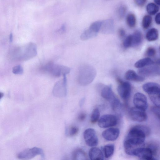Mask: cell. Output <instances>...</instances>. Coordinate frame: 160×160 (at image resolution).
Returning a JSON list of instances; mask_svg holds the SVG:
<instances>
[{
    "label": "cell",
    "instance_id": "obj_1",
    "mask_svg": "<svg viewBox=\"0 0 160 160\" xmlns=\"http://www.w3.org/2000/svg\"><path fill=\"white\" fill-rule=\"evenodd\" d=\"M151 132L150 128L147 126L138 125L134 126L129 131L125 141L134 146L142 144L145 137Z\"/></svg>",
    "mask_w": 160,
    "mask_h": 160
},
{
    "label": "cell",
    "instance_id": "obj_2",
    "mask_svg": "<svg viewBox=\"0 0 160 160\" xmlns=\"http://www.w3.org/2000/svg\"><path fill=\"white\" fill-rule=\"evenodd\" d=\"M96 75V70L93 67L88 65H83L79 70L78 80L80 84L86 85L93 81Z\"/></svg>",
    "mask_w": 160,
    "mask_h": 160
},
{
    "label": "cell",
    "instance_id": "obj_3",
    "mask_svg": "<svg viewBox=\"0 0 160 160\" xmlns=\"http://www.w3.org/2000/svg\"><path fill=\"white\" fill-rule=\"evenodd\" d=\"M42 69L52 75L56 77L66 75L69 73L70 68L67 66L50 62L46 64Z\"/></svg>",
    "mask_w": 160,
    "mask_h": 160
},
{
    "label": "cell",
    "instance_id": "obj_4",
    "mask_svg": "<svg viewBox=\"0 0 160 160\" xmlns=\"http://www.w3.org/2000/svg\"><path fill=\"white\" fill-rule=\"evenodd\" d=\"M102 97L109 102L114 110L116 111L121 107L119 100L116 97L111 87L107 86L104 87L101 92Z\"/></svg>",
    "mask_w": 160,
    "mask_h": 160
},
{
    "label": "cell",
    "instance_id": "obj_5",
    "mask_svg": "<svg viewBox=\"0 0 160 160\" xmlns=\"http://www.w3.org/2000/svg\"><path fill=\"white\" fill-rule=\"evenodd\" d=\"M38 155H40L42 159L44 158L43 150L41 148L34 147L25 149L17 155V158L20 160H29Z\"/></svg>",
    "mask_w": 160,
    "mask_h": 160
},
{
    "label": "cell",
    "instance_id": "obj_6",
    "mask_svg": "<svg viewBox=\"0 0 160 160\" xmlns=\"http://www.w3.org/2000/svg\"><path fill=\"white\" fill-rule=\"evenodd\" d=\"M118 122V118L116 116L112 114H106L102 116L99 118L98 124L100 128H105L115 126Z\"/></svg>",
    "mask_w": 160,
    "mask_h": 160
},
{
    "label": "cell",
    "instance_id": "obj_7",
    "mask_svg": "<svg viewBox=\"0 0 160 160\" xmlns=\"http://www.w3.org/2000/svg\"><path fill=\"white\" fill-rule=\"evenodd\" d=\"M120 83L117 90L119 96L123 100L127 101L131 92V86L128 82L119 80Z\"/></svg>",
    "mask_w": 160,
    "mask_h": 160
},
{
    "label": "cell",
    "instance_id": "obj_8",
    "mask_svg": "<svg viewBox=\"0 0 160 160\" xmlns=\"http://www.w3.org/2000/svg\"><path fill=\"white\" fill-rule=\"evenodd\" d=\"M138 73L143 77L159 76L160 74V67L157 65L146 66L138 69Z\"/></svg>",
    "mask_w": 160,
    "mask_h": 160
},
{
    "label": "cell",
    "instance_id": "obj_9",
    "mask_svg": "<svg viewBox=\"0 0 160 160\" xmlns=\"http://www.w3.org/2000/svg\"><path fill=\"white\" fill-rule=\"evenodd\" d=\"M84 138L86 144L90 147L97 145L98 139L95 130L92 128L86 129L83 133Z\"/></svg>",
    "mask_w": 160,
    "mask_h": 160
},
{
    "label": "cell",
    "instance_id": "obj_10",
    "mask_svg": "<svg viewBox=\"0 0 160 160\" xmlns=\"http://www.w3.org/2000/svg\"><path fill=\"white\" fill-rule=\"evenodd\" d=\"M129 115L133 120L138 122L145 121L147 118L145 111L136 107L132 108L130 109Z\"/></svg>",
    "mask_w": 160,
    "mask_h": 160
},
{
    "label": "cell",
    "instance_id": "obj_11",
    "mask_svg": "<svg viewBox=\"0 0 160 160\" xmlns=\"http://www.w3.org/2000/svg\"><path fill=\"white\" fill-rule=\"evenodd\" d=\"M133 103L135 107L146 111L148 107L147 99L145 95L137 92L133 97Z\"/></svg>",
    "mask_w": 160,
    "mask_h": 160
},
{
    "label": "cell",
    "instance_id": "obj_12",
    "mask_svg": "<svg viewBox=\"0 0 160 160\" xmlns=\"http://www.w3.org/2000/svg\"><path fill=\"white\" fill-rule=\"evenodd\" d=\"M153 154L152 150L148 147H138L134 149L131 155L138 157L145 160L152 157Z\"/></svg>",
    "mask_w": 160,
    "mask_h": 160
},
{
    "label": "cell",
    "instance_id": "obj_13",
    "mask_svg": "<svg viewBox=\"0 0 160 160\" xmlns=\"http://www.w3.org/2000/svg\"><path fill=\"white\" fill-rule=\"evenodd\" d=\"M37 53V47L35 44L30 42L25 46L23 48L22 58L28 60L35 56Z\"/></svg>",
    "mask_w": 160,
    "mask_h": 160
},
{
    "label": "cell",
    "instance_id": "obj_14",
    "mask_svg": "<svg viewBox=\"0 0 160 160\" xmlns=\"http://www.w3.org/2000/svg\"><path fill=\"white\" fill-rule=\"evenodd\" d=\"M143 90L149 96L160 95V87L159 84L154 82H148L142 86Z\"/></svg>",
    "mask_w": 160,
    "mask_h": 160
},
{
    "label": "cell",
    "instance_id": "obj_15",
    "mask_svg": "<svg viewBox=\"0 0 160 160\" xmlns=\"http://www.w3.org/2000/svg\"><path fill=\"white\" fill-rule=\"evenodd\" d=\"M120 131L118 128H111L103 131L102 133L103 138L107 140L113 141L118 137Z\"/></svg>",
    "mask_w": 160,
    "mask_h": 160
},
{
    "label": "cell",
    "instance_id": "obj_16",
    "mask_svg": "<svg viewBox=\"0 0 160 160\" xmlns=\"http://www.w3.org/2000/svg\"><path fill=\"white\" fill-rule=\"evenodd\" d=\"M114 26L112 19H109L102 21L100 30L102 33L105 34L112 33L114 31Z\"/></svg>",
    "mask_w": 160,
    "mask_h": 160
},
{
    "label": "cell",
    "instance_id": "obj_17",
    "mask_svg": "<svg viewBox=\"0 0 160 160\" xmlns=\"http://www.w3.org/2000/svg\"><path fill=\"white\" fill-rule=\"evenodd\" d=\"M125 78L129 81L137 82H142L145 79L144 77L137 74L136 72L132 70H129L126 72Z\"/></svg>",
    "mask_w": 160,
    "mask_h": 160
},
{
    "label": "cell",
    "instance_id": "obj_18",
    "mask_svg": "<svg viewBox=\"0 0 160 160\" xmlns=\"http://www.w3.org/2000/svg\"><path fill=\"white\" fill-rule=\"evenodd\" d=\"M89 156L90 160H103V156L102 151L98 148L93 147L89 152Z\"/></svg>",
    "mask_w": 160,
    "mask_h": 160
},
{
    "label": "cell",
    "instance_id": "obj_19",
    "mask_svg": "<svg viewBox=\"0 0 160 160\" xmlns=\"http://www.w3.org/2000/svg\"><path fill=\"white\" fill-rule=\"evenodd\" d=\"M132 46L136 47L142 43L143 36L142 32L139 30H136L132 35Z\"/></svg>",
    "mask_w": 160,
    "mask_h": 160
},
{
    "label": "cell",
    "instance_id": "obj_20",
    "mask_svg": "<svg viewBox=\"0 0 160 160\" xmlns=\"http://www.w3.org/2000/svg\"><path fill=\"white\" fill-rule=\"evenodd\" d=\"M155 62L149 58H145L141 59L136 62L135 67L137 68H141L146 66L153 65Z\"/></svg>",
    "mask_w": 160,
    "mask_h": 160
},
{
    "label": "cell",
    "instance_id": "obj_21",
    "mask_svg": "<svg viewBox=\"0 0 160 160\" xmlns=\"http://www.w3.org/2000/svg\"><path fill=\"white\" fill-rule=\"evenodd\" d=\"M72 160H87L85 152L82 149H77L72 153Z\"/></svg>",
    "mask_w": 160,
    "mask_h": 160
},
{
    "label": "cell",
    "instance_id": "obj_22",
    "mask_svg": "<svg viewBox=\"0 0 160 160\" xmlns=\"http://www.w3.org/2000/svg\"><path fill=\"white\" fill-rule=\"evenodd\" d=\"M158 30L154 28L149 29L146 34V38L149 41H153L157 40L158 38Z\"/></svg>",
    "mask_w": 160,
    "mask_h": 160
},
{
    "label": "cell",
    "instance_id": "obj_23",
    "mask_svg": "<svg viewBox=\"0 0 160 160\" xmlns=\"http://www.w3.org/2000/svg\"><path fill=\"white\" fill-rule=\"evenodd\" d=\"M98 33L89 28L85 30L81 34L80 38L81 40L84 41L95 37Z\"/></svg>",
    "mask_w": 160,
    "mask_h": 160
},
{
    "label": "cell",
    "instance_id": "obj_24",
    "mask_svg": "<svg viewBox=\"0 0 160 160\" xmlns=\"http://www.w3.org/2000/svg\"><path fill=\"white\" fill-rule=\"evenodd\" d=\"M158 6L153 2L149 3L146 6V10L148 13L151 15H154L159 10Z\"/></svg>",
    "mask_w": 160,
    "mask_h": 160
},
{
    "label": "cell",
    "instance_id": "obj_25",
    "mask_svg": "<svg viewBox=\"0 0 160 160\" xmlns=\"http://www.w3.org/2000/svg\"><path fill=\"white\" fill-rule=\"evenodd\" d=\"M126 22L129 27L134 28L136 23V19L135 15L132 13L128 14L126 17Z\"/></svg>",
    "mask_w": 160,
    "mask_h": 160
},
{
    "label": "cell",
    "instance_id": "obj_26",
    "mask_svg": "<svg viewBox=\"0 0 160 160\" xmlns=\"http://www.w3.org/2000/svg\"><path fill=\"white\" fill-rule=\"evenodd\" d=\"M114 145L112 144H108L105 145L103 148V150L105 157L107 158L110 157L114 152Z\"/></svg>",
    "mask_w": 160,
    "mask_h": 160
},
{
    "label": "cell",
    "instance_id": "obj_27",
    "mask_svg": "<svg viewBox=\"0 0 160 160\" xmlns=\"http://www.w3.org/2000/svg\"><path fill=\"white\" fill-rule=\"evenodd\" d=\"M152 22V17L149 15H145L142 19V25L145 29H147L150 26Z\"/></svg>",
    "mask_w": 160,
    "mask_h": 160
},
{
    "label": "cell",
    "instance_id": "obj_28",
    "mask_svg": "<svg viewBox=\"0 0 160 160\" xmlns=\"http://www.w3.org/2000/svg\"><path fill=\"white\" fill-rule=\"evenodd\" d=\"M127 10V7L123 4H121L118 7L117 13L118 17L120 19H122L124 17Z\"/></svg>",
    "mask_w": 160,
    "mask_h": 160
},
{
    "label": "cell",
    "instance_id": "obj_29",
    "mask_svg": "<svg viewBox=\"0 0 160 160\" xmlns=\"http://www.w3.org/2000/svg\"><path fill=\"white\" fill-rule=\"evenodd\" d=\"M102 21L98 20L92 23L89 27V28L95 32L98 33L100 30Z\"/></svg>",
    "mask_w": 160,
    "mask_h": 160
},
{
    "label": "cell",
    "instance_id": "obj_30",
    "mask_svg": "<svg viewBox=\"0 0 160 160\" xmlns=\"http://www.w3.org/2000/svg\"><path fill=\"white\" fill-rule=\"evenodd\" d=\"M100 112L98 108H94L92 111L91 116V121L92 123H96L100 117Z\"/></svg>",
    "mask_w": 160,
    "mask_h": 160
},
{
    "label": "cell",
    "instance_id": "obj_31",
    "mask_svg": "<svg viewBox=\"0 0 160 160\" xmlns=\"http://www.w3.org/2000/svg\"><path fill=\"white\" fill-rule=\"evenodd\" d=\"M132 35H128L124 40L123 45L124 48H127L132 46Z\"/></svg>",
    "mask_w": 160,
    "mask_h": 160
},
{
    "label": "cell",
    "instance_id": "obj_32",
    "mask_svg": "<svg viewBox=\"0 0 160 160\" xmlns=\"http://www.w3.org/2000/svg\"><path fill=\"white\" fill-rule=\"evenodd\" d=\"M150 99L155 106L160 108V95L150 96Z\"/></svg>",
    "mask_w": 160,
    "mask_h": 160
},
{
    "label": "cell",
    "instance_id": "obj_33",
    "mask_svg": "<svg viewBox=\"0 0 160 160\" xmlns=\"http://www.w3.org/2000/svg\"><path fill=\"white\" fill-rule=\"evenodd\" d=\"M79 131L78 128L75 126H71L69 128L68 134L69 136H72L77 134Z\"/></svg>",
    "mask_w": 160,
    "mask_h": 160
},
{
    "label": "cell",
    "instance_id": "obj_34",
    "mask_svg": "<svg viewBox=\"0 0 160 160\" xmlns=\"http://www.w3.org/2000/svg\"><path fill=\"white\" fill-rule=\"evenodd\" d=\"M156 50L153 47H150L148 48L146 51V55L150 57H152L155 55Z\"/></svg>",
    "mask_w": 160,
    "mask_h": 160
},
{
    "label": "cell",
    "instance_id": "obj_35",
    "mask_svg": "<svg viewBox=\"0 0 160 160\" xmlns=\"http://www.w3.org/2000/svg\"><path fill=\"white\" fill-rule=\"evenodd\" d=\"M23 72L22 67L20 65L14 66L12 68V72L15 74H21Z\"/></svg>",
    "mask_w": 160,
    "mask_h": 160
},
{
    "label": "cell",
    "instance_id": "obj_36",
    "mask_svg": "<svg viewBox=\"0 0 160 160\" xmlns=\"http://www.w3.org/2000/svg\"><path fill=\"white\" fill-rule=\"evenodd\" d=\"M160 108L155 106L152 108V112L159 118L160 117Z\"/></svg>",
    "mask_w": 160,
    "mask_h": 160
},
{
    "label": "cell",
    "instance_id": "obj_37",
    "mask_svg": "<svg viewBox=\"0 0 160 160\" xmlns=\"http://www.w3.org/2000/svg\"><path fill=\"white\" fill-rule=\"evenodd\" d=\"M147 1L145 0H135L134 1L135 3L140 7H143L146 3Z\"/></svg>",
    "mask_w": 160,
    "mask_h": 160
},
{
    "label": "cell",
    "instance_id": "obj_38",
    "mask_svg": "<svg viewBox=\"0 0 160 160\" xmlns=\"http://www.w3.org/2000/svg\"><path fill=\"white\" fill-rule=\"evenodd\" d=\"M86 117V114L85 112H82L78 114V118L79 121H82L85 119Z\"/></svg>",
    "mask_w": 160,
    "mask_h": 160
},
{
    "label": "cell",
    "instance_id": "obj_39",
    "mask_svg": "<svg viewBox=\"0 0 160 160\" xmlns=\"http://www.w3.org/2000/svg\"><path fill=\"white\" fill-rule=\"evenodd\" d=\"M118 34L120 38H123L125 35V30L122 28H120L118 31Z\"/></svg>",
    "mask_w": 160,
    "mask_h": 160
},
{
    "label": "cell",
    "instance_id": "obj_40",
    "mask_svg": "<svg viewBox=\"0 0 160 160\" xmlns=\"http://www.w3.org/2000/svg\"><path fill=\"white\" fill-rule=\"evenodd\" d=\"M160 13H158L156 15L155 18V21L156 23L158 25L160 24Z\"/></svg>",
    "mask_w": 160,
    "mask_h": 160
},
{
    "label": "cell",
    "instance_id": "obj_41",
    "mask_svg": "<svg viewBox=\"0 0 160 160\" xmlns=\"http://www.w3.org/2000/svg\"><path fill=\"white\" fill-rule=\"evenodd\" d=\"M9 39L10 41L11 42L12 41L13 39V36L12 33H11L10 34Z\"/></svg>",
    "mask_w": 160,
    "mask_h": 160
},
{
    "label": "cell",
    "instance_id": "obj_42",
    "mask_svg": "<svg viewBox=\"0 0 160 160\" xmlns=\"http://www.w3.org/2000/svg\"><path fill=\"white\" fill-rule=\"evenodd\" d=\"M154 3H155L157 5H160V1L159 0H154Z\"/></svg>",
    "mask_w": 160,
    "mask_h": 160
},
{
    "label": "cell",
    "instance_id": "obj_43",
    "mask_svg": "<svg viewBox=\"0 0 160 160\" xmlns=\"http://www.w3.org/2000/svg\"><path fill=\"white\" fill-rule=\"evenodd\" d=\"M3 93L0 92V99L3 97Z\"/></svg>",
    "mask_w": 160,
    "mask_h": 160
},
{
    "label": "cell",
    "instance_id": "obj_44",
    "mask_svg": "<svg viewBox=\"0 0 160 160\" xmlns=\"http://www.w3.org/2000/svg\"><path fill=\"white\" fill-rule=\"evenodd\" d=\"M147 160H156L154 158H153V157L150 158L148 159H147Z\"/></svg>",
    "mask_w": 160,
    "mask_h": 160
}]
</instances>
